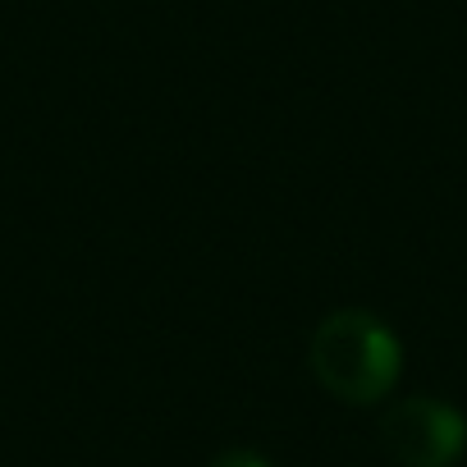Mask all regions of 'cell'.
I'll return each instance as SVG.
<instances>
[{
    "label": "cell",
    "mask_w": 467,
    "mask_h": 467,
    "mask_svg": "<svg viewBox=\"0 0 467 467\" xmlns=\"http://www.w3.org/2000/svg\"><path fill=\"white\" fill-rule=\"evenodd\" d=\"M380 444L403 467H453L467 449V417L444 399L412 394L380 417Z\"/></svg>",
    "instance_id": "cell-2"
},
{
    "label": "cell",
    "mask_w": 467,
    "mask_h": 467,
    "mask_svg": "<svg viewBox=\"0 0 467 467\" xmlns=\"http://www.w3.org/2000/svg\"><path fill=\"white\" fill-rule=\"evenodd\" d=\"M211 467H275V462L257 449H224V453L211 458Z\"/></svg>",
    "instance_id": "cell-3"
},
{
    "label": "cell",
    "mask_w": 467,
    "mask_h": 467,
    "mask_svg": "<svg viewBox=\"0 0 467 467\" xmlns=\"http://www.w3.org/2000/svg\"><path fill=\"white\" fill-rule=\"evenodd\" d=\"M312 376L339 403L367 408L380 403L403 376V344L399 335L367 307L330 312L312 335Z\"/></svg>",
    "instance_id": "cell-1"
}]
</instances>
